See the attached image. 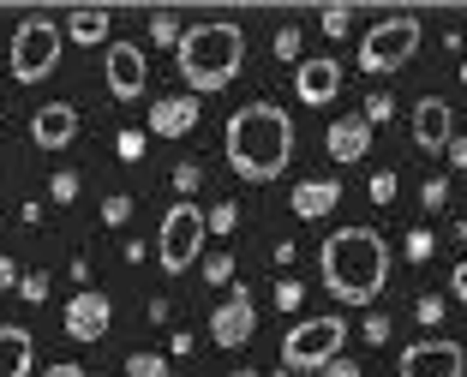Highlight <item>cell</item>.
<instances>
[{"label": "cell", "mask_w": 467, "mask_h": 377, "mask_svg": "<svg viewBox=\"0 0 467 377\" xmlns=\"http://www.w3.org/2000/svg\"><path fill=\"white\" fill-rule=\"evenodd\" d=\"M222 156L240 180L252 186H270L288 174L294 162V120L288 108H275V102H246V108H234L228 126H222Z\"/></svg>", "instance_id": "cell-1"}, {"label": "cell", "mask_w": 467, "mask_h": 377, "mask_svg": "<svg viewBox=\"0 0 467 377\" xmlns=\"http://www.w3.org/2000/svg\"><path fill=\"white\" fill-rule=\"evenodd\" d=\"M317 276L342 306H371L389 281V246L378 228H336L317 251Z\"/></svg>", "instance_id": "cell-2"}, {"label": "cell", "mask_w": 467, "mask_h": 377, "mask_svg": "<svg viewBox=\"0 0 467 377\" xmlns=\"http://www.w3.org/2000/svg\"><path fill=\"white\" fill-rule=\"evenodd\" d=\"M174 66H180V78H186V90L204 102L210 90H228V84L240 78V66H246V36H240L234 18L186 25V42H180Z\"/></svg>", "instance_id": "cell-3"}, {"label": "cell", "mask_w": 467, "mask_h": 377, "mask_svg": "<svg viewBox=\"0 0 467 377\" xmlns=\"http://www.w3.org/2000/svg\"><path fill=\"white\" fill-rule=\"evenodd\" d=\"M342 348H348V323L336 318V311L300 318L288 330V341H282V365H288V372H324L330 360H342Z\"/></svg>", "instance_id": "cell-4"}, {"label": "cell", "mask_w": 467, "mask_h": 377, "mask_svg": "<svg viewBox=\"0 0 467 377\" xmlns=\"http://www.w3.org/2000/svg\"><path fill=\"white\" fill-rule=\"evenodd\" d=\"M60 48H67V30L55 25V18H42V13H30L25 25L13 30V78L18 84H42L48 72L60 66Z\"/></svg>", "instance_id": "cell-5"}, {"label": "cell", "mask_w": 467, "mask_h": 377, "mask_svg": "<svg viewBox=\"0 0 467 377\" xmlns=\"http://www.w3.org/2000/svg\"><path fill=\"white\" fill-rule=\"evenodd\" d=\"M204 239H210V216L198 204H174L156 228V258H162L168 276H186L204 258Z\"/></svg>", "instance_id": "cell-6"}, {"label": "cell", "mask_w": 467, "mask_h": 377, "mask_svg": "<svg viewBox=\"0 0 467 377\" xmlns=\"http://www.w3.org/2000/svg\"><path fill=\"white\" fill-rule=\"evenodd\" d=\"M413 55H420V18L396 13V18H384V25L366 30V42H359V72L389 78V72H401Z\"/></svg>", "instance_id": "cell-7"}, {"label": "cell", "mask_w": 467, "mask_h": 377, "mask_svg": "<svg viewBox=\"0 0 467 377\" xmlns=\"http://www.w3.org/2000/svg\"><path fill=\"white\" fill-rule=\"evenodd\" d=\"M396 377H467V348L455 341H413L396 353Z\"/></svg>", "instance_id": "cell-8"}, {"label": "cell", "mask_w": 467, "mask_h": 377, "mask_svg": "<svg viewBox=\"0 0 467 377\" xmlns=\"http://www.w3.org/2000/svg\"><path fill=\"white\" fill-rule=\"evenodd\" d=\"M252 330H258V306H252L246 288H234L228 300L210 311V341H216V348H246Z\"/></svg>", "instance_id": "cell-9"}, {"label": "cell", "mask_w": 467, "mask_h": 377, "mask_svg": "<svg viewBox=\"0 0 467 377\" xmlns=\"http://www.w3.org/2000/svg\"><path fill=\"white\" fill-rule=\"evenodd\" d=\"M109 90L120 102H138L144 97V84H150V66H144V48L138 42H109Z\"/></svg>", "instance_id": "cell-10"}, {"label": "cell", "mask_w": 467, "mask_h": 377, "mask_svg": "<svg viewBox=\"0 0 467 377\" xmlns=\"http://www.w3.org/2000/svg\"><path fill=\"white\" fill-rule=\"evenodd\" d=\"M198 114H204V102H198L192 90L156 97V102H150V138H186V132L198 126Z\"/></svg>", "instance_id": "cell-11"}, {"label": "cell", "mask_w": 467, "mask_h": 377, "mask_svg": "<svg viewBox=\"0 0 467 377\" xmlns=\"http://www.w3.org/2000/svg\"><path fill=\"white\" fill-rule=\"evenodd\" d=\"M30 138H36V150H67V144H78V108H72V102H42V108L30 114Z\"/></svg>", "instance_id": "cell-12"}, {"label": "cell", "mask_w": 467, "mask_h": 377, "mask_svg": "<svg viewBox=\"0 0 467 377\" xmlns=\"http://www.w3.org/2000/svg\"><path fill=\"white\" fill-rule=\"evenodd\" d=\"M109 318H114V306H109V293H72L67 300V335L72 341H102L109 335Z\"/></svg>", "instance_id": "cell-13"}, {"label": "cell", "mask_w": 467, "mask_h": 377, "mask_svg": "<svg viewBox=\"0 0 467 377\" xmlns=\"http://www.w3.org/2000/svg\"><path fill=\"white\" fill-rule=\"evenodd\" d=\"M336 90H342V66H336L330 55L300 60V72H294V97H300L306 108H324V102H336Z\"/></svg>", "instance_id": "cell-14"}, {"label": "cell", "mask_w": 467, "mask_h": 377, "mask_svg": "<svg viewBox=\"0 0 467 377\" xmlns=\"http://www.w3.org/2000/svg\"><path fill=\"white\" fill-rule=\"evenodd\" d=\"M450 138H455V114H450V102L443 97H426L420 108H413V144L420 150H450Z\"/></svg>", "instance_id": "cell-15"}, {"label": "cell", "mask_w": 467, "mask_h": 377, "mask_svg": "<svg viewBox=\"0 0 467 377\" xmlns=\"http://www.w3.org/2000/svg\"><path fill=\"white\" fill-rule=\"evenodd\" d=\"M366 144H371V120L366 114H342V120L330 126V138H324V150H330V162H359L366 156Z\"/></svg>", "instance_id": "cell-16"}, {"label": "cell", "mask_w": 467, "mask_h": 377, "mask_svg": "<svg viewBox=\"0 0 467 377\" xmlns=\"http://www.w3.org/2000/svg\"><path fill=\"white\" fill-rule=\"evenodd\" d=\"M288 204H294L300 222H317V216H330V209L342 204V180H300Z\"/></svg>", "instance_id": "cell-17"}, {"label": "cell", "mask_w": 467, "mask_h": 377, "mask_svg": "<svg viewBox=\"0 0 467 377\" xmlns=\"http://www.w3.org/2000/svg\"><path fill=\"white\" fill-rule=\"evenodd\" d=\"M30 365H36V341H30V330L0 323V377H30Z\"/></svg>", "instance_id": "cell-18"}, {"label": "cell", "mask_w": 467, "mask_h": 377, "mask_svg": "<svg viewBox=\"0 0 467 377\" xmlns=\"http://www.w3.org/2000/svg\"><path fill=\"white\" fill-rule=\"evenodd\" d=\"M109 25H114L109 6H84V13L67 18V42H78V48H84V42H102V36H109Z\"/></svg>", "instance_id": "cell-19"}, {"label": "cell", "mask_w": 467, "mask_h": 377, "mask_svg": "<svg viewBox=\"0 0 467 377\" xmlns=\"http://www.w3.org/2000/svg\"><path fill=\"white\" fill-rule=\"evenodd\" d=\"M150 42H162L168 55H180V42H186V25L174 13H150Z\"/></svg>", "instance_id": "cell-20"}, {"label": "cell", "mask_w": 467, "mask_h": 377, "mask_svg": "<svg viewBox=\"0 0 467 377\" xmlns=\"http://www.w3.org/2000/svg\"><path fill=\"white\" fill-rule=\"evenodd\" d=\"M126 377H168L162 353H126Z\"/></svg>", "instance_id": "cell-21"}, {"label": "cell", "mask_w": 467, "mask_h": 377, "mask_svg": "<svg viewBox=\"0 0 467 377\" xmlns=\"http://www.w3.org/2000/svg\"><path fill=\"white\" fill-rule=\"evenodd\" d=\"M396 174H389V168H378V174H371V186H366V192H371V204H396Z\"/></svg>", "instance_id": "cell-22"}, {"label": "cell", "mask_w": 467, "mask_h": 377, "mask_svg": "<svg viewBox=\"0 0 467 377\" xmlns=\"http://www.w3.org/2000/svg\"><path fill=\"white\" fill-rule=\"evenodd\" d=\"M270 55L275 60H300V30L282 25V30H275V42H270Z\"/></svg>", "instance_id": "cell-23"}, {"label": "cell", "mask_w": 467, "mask_h": 377, "mask_svg": "<svg viewBox=\"0 0 467 377\" xmlns=\"http://www.w3.org/2000/svg\"><path fill=\"white\" fill-rule=\"evenodd\" d=\"M431 251H438V234H426V228H413V234H408V264H426Z\"/></svg>", "instance_id": "cell-24"}, {"label": "cell", "mask_w": 467, "mask_h": 377, "mask_svg": "<svg viewBox=\"0 0 467 377\" xmlns=\"http://www.w3.org/2000/svg\"><path fill=\"white\" fill-rule=\"evenodd\" d=\"M102 222H109V228L132 222V198H120V192H114V198H102Z\"/></svg>", "instance_id": "cell-25"}, {"label": "cell", "mask_w": 467, "mask_h": 377, "mask_svg": "<svg viewBox=\"0 0 467 377\" xmlns=\"http://www.w3.org/2000/svg\"><path fill=\"white\" fill-rule=\"evenodd\" d=\"M359 114H366V120H371V126H384V120H389V114H396V102H389V97H384V90H371V97H366V108H359Z\"/></svg>", "instance_id": "cell-26"}, {"label": "cell", "mask_w": 467, "mask_h": 377, "mask_svg": "<svg viewBox=\"0 0 467 377\" xmlns=\"http://www.w3.org/2000/svg\"><path fill=\"white\" fill-rule=\"evenodd\" d=\"M48 198H55V204H72V198H78V174H67V168H60L55 180H48Z\"/></svg>", "instance_id": "cell-27"}, {"label": "cell", "mask_w": 467, "mask_h": 377, "mask_svg": "<svg viewBox=\"0 0 467 377\" xmlns=\"http://www.w3.org/2000/svg\"><path fill=\"white\" fill-rule=\"evenodd\" d=\"M18 293H25L30 306H42V300H48V276H42V270H30V276H18Z\"/></svg>", "instance_id": "cell-28"}, {"label": "cell", "mask_w": 467, "mask_h": 377, "mask_svg": "<svg viewBox=\"0 0 467 377\" xmlns=\"http://www.w3.org/2000/svg\"><path fill=\"white\" fill-rule=\"evenodd\" d=\"M348 25H354L348 6H324V36H348Z\"/></svg>", "instance_id": "cell-29"}, {"label": "cell", "mask_w": 467, "mask_h": 377, "mask_svg": "<svg viewBox=\"0 0 467 377\" xmlns=\"http://www.w3.org/2000/svg\"><path fill=\"white\" fill-rule=\"evenodd\" d=\"M144 138H150V132H120V138H114L120 162H138V156H144Z\"/></svg>", "instance_id": "cell-30"}, {"label": "cell", "mask_w": 467, "mask_h": 377, "mask_svg": "<svg viewBox=\"0 0 467 377\" xmlns=\"http://www.w3.org/2000/svg\"><path fill=\"white\" fill-rule=\"evenodd\" d=\"M228 276H234V258H228V251H216V258H204V281H216V288H222Z\"/></svg>", "instance_id": "cell-31"}, {"label": "cell", "mask_w": 467, "mask_h": 377, "mask_svg": "<svg viewBox=\"0 0 467 377\" xmlns=\"http://www.w3.org/2000/svg\"><path fill=\"white\" fill-rule=\"evenodd\" d=\"M300 300H306L300 281H275V306H282V311H300Z\"/></svg>", "instance_id": "cell-32"}, {"label": "cell", "mask_w": 467, "mask_h": 377, "mask_svg": "<svg viewBox=\"0 0 467 377\" xmlns=\"http://www.w3.org/2000/svg\"><path fill=\"white\" fill-rule=\"evenodd\" d=\"M420 198H426V209H443L450 204V180H420Z\"/></svg>", "instance_id": "cell-33"}, {"label": "cell", "mask_w": 467, "mask_h": 377, "mask_svg": "<svg viewBox=\"0 0 467 377\" xmlns=\"http://www.w3.org/2000/svg\"><path fill=\"white\" fill-rule=\"evenodd\" d=\"M234 222H240V204H216L210 209V234H228Z\"/></svg>", "instance_id": "cell-34"}, {"label": "cell", "mask_w": 467, "mask_h": 377, "mask_svg": "<svg viewBox=\"0 0 467 377\" xmlns=\"http://www.w3.org/2000/svg\"><path fill=\"white\" fill-rule=\"evenodd\" d=\"M413 318H420V323H443V300H438V293H426V300L413 306Z\"/></svg>", "instance_id": "cell-35"}, {"label": "cell", "mask_w": 467, "mask_h": 377, "mask_svg": "<svg viewBox=\"0 0 467 377\" xmlns=\"http://www.w3.org/2000/svg\"><path fill=\"white\" fill-rule=\"evenodd\" d=\"M450 293L467 306V258H455V270H450Z\"/></svg>", "instance_id": "cell-36"}, {"label": "cell", "mask_w": 467, "mask_h": 377, "mask_svg": "<svg viewBox=\"0 0 467 377\" xmlns=\"http://www.w3.org/2000/svg\"><path fill=\"white\" fill-rule=\"evenodd\" d=\"M192 186H198V162H180L174 168V192H192Z\"/></svg>", "instance_id": "cell-37"}, {"label": "cell", "mask_w": 467, "mask_h": 377, "mask_svg": "<svg viewBox=\"0 0 467 377\" xmlns=\"http://www.w3.org/2000/svg\"><path fill=\"white\" fill-rule=\"evenodd\" d=\"M366 341H371V348H384V341H389V318H366Z\"/></svg>", "instance_id": "cell-38"}, {"label": "cell", "mask_w": 467, "mask_h": 377, "mask_svg": "<svg viewBox=\"0 0 467 377\" xmlns=\"http://www.w3.org/2000/svg\"><path fill=\"white\" fill-rule=\"evenodd\" d=\"M317 377H359V365H354V360H330Z\"/></svg>", "instance_id": "cell-39"}, {"label": "cell", "mask_w": 467, "mask_h": 377, "mask_svg": "<svg viewBox=\"0 0 467 377\" xmlns=\"http://www.w3.org/2000/svg\"><path fill=\"white\" fill-rule=\"evenodd\" d=\"M0 288H18V264L6 258V251H0Z\"/></svg>", "instance_id": "cell-40"}, {"label": "cell", "mask_w": 467, "mask_h": 377, "mask_svg": "<svg viewBox=\"0 0 467 377\" xmlns=\"http://www.w3.org/2000/svg\"><path fill=\"white\" fill-rule=\"evenodd\" d=\"M443 156H450L455 168H467V138H450V150H443Z\"/></svg>", "instance_id": "cell-41"}, {"label": "cell", "mask_w": 467, "mask_h": 377, "mask_svg": "<svg viewBox=\"0 0 467 377\" xmlns=\"http://www.w3.org/2000/svg\"><path fill=\"white\" fill-rule=\"evenodd\" d=\"M42 377H84V372H78V365H48Z\"/></svg>", "instance_id": "cell-42"}, {"label": "cell", "mask_w": 467, "mask_h": 377, "mask_svg": "<svg viewBox=\"0 0 467 377\" xmlns=\"http://www.w3.org/2000/svg\"><path fill=\"white\" fill-rule=\"evenodd\" d=\"M234 377H258V372H234Z\"/></svg>", "instance_id": "cell-43"}]
</instances>
